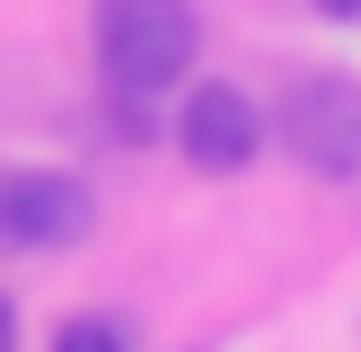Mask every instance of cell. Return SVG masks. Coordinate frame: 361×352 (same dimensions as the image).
<instances>
[{"label": "cell", "instance_id": "5b68a950", "mask_svg": "<svg viewBox=\"0 0 361 352\" xmlns=\"http://www.w3.org/2000/svg\"><path fill=\"white\" fill-rule=\"evenodd\" d=\"M44 352H133V326H123L115 308H80V317H62V326H53Z\"/></svg>", "mask_w": 361, "mask_h": 352}, {"label": "cell", "instance_id": "277c9868", "mask_svg": "<svg viewBox=\"0 0 361 352\" xmlns=\"http://www.w3.org/2000/svg\"><path fill=\"white\" fill-rule=\"evenodd\" d=\"M176 150H185L194 176H238V168H256V150H264V106L247 97L238 80H194L185 97H176Z\"/></svg>", "mask_w": 361, "mask_h": 352}, {"label": "cell", "instance_id": "6da1fadb", "mask_svg": "<svg viewBox=\"0 0 361 352\" xmlns=\"http://www.w3.org/2000/svg\"><path fill=\"white\" fill-rule=\"evenodd\" d=\"M88 44H97V80L123 97H168L194 80V44L203 18L194 0H97L88 9Z\"/></svg>", "mask_w": 361, "mask_h": 352}, {"label": "cell", "instance_id": "52a82bcc", "mask_svg": "<svg viewBox=\"0 0 361 352\" xmlns=\"http://www.w3.org/2000/svg\"><path fill=\"white\" fill-rule=\"evenodd\" d=\"M0 352H18V308H9V291H0Z\"/></svg>", "mask_w": 361, "mask_h": 352}, {"label": "cell", "instance_id": "7a4b0ae2", "mask_svg": "<svg viewBox=\"0 0 361 352\" xmlns=\"http://www.w3.org/2000/svg\"><path fill=\"white\" fill-rule=\"evenodd\" d=\"M97 229V194L71 168H9L0 176V246L9 256H71Z\"/></svg>", "mask_w": 361, "mask_h": 352}, {"label": "cell", "instance_id": "3957f363", "mask_svg": "<svg viewBox=\"0 0 361 352\" xmlns=\"http://www.w3.org/2000/svg\"><path fill=\"white\" fill-rule=\"evenodd\" d=\"M282 150L309 176H326V185L361 176V80H335V70L291 80V97H282Z\"/></svg>", "mask_w": 361, "mask_h": 352}, {"label": "cell", "instance_id": "8992f818", "mask_svg": "<svg viewBox=\"0 0 361 352\" xmlns=\"http://www.w3.org/2000/svg\"><path fill=\"white\" fill-rule=\"evenodd\" d=\"M317 18H326V27H361V0H309Z\"/></svg>", "mask_w": 361, "mask_h": 352}]
</instances>
